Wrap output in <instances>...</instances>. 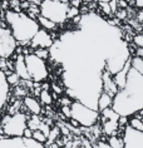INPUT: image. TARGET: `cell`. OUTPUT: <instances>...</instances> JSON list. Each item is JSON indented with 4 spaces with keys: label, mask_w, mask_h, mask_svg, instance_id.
I'll use <instances>...</instances> for the list:
<instances>
[{
    "label": "cell",
    "mask_w": 143,
    "mask_h": 148,
    "mask_svg": "<svg viewBox=\"0 0 143 148\" xmlns=\"http://www.w3.org/2000/svg\"><path fill=\"white\" fill-rule=\"evenodd\" d=\"M112 108L119 116L131 117L135 112L143 108V75L129 69L127 75V83L113 97Z\"/></svg>",
    "instance_id": "obj_1"
},
{
    "label": "cell",
    "mask_w": 143,
    "mask_h": 148,
    "mask_svg": "<svg viewBox=\"0 0 143 148\" xmlns=\"http://www.w3.org/2000/svg\"><path fill=\"white\" fill-rule=\"evenodd\" d=\"M4 19L18 42V45L21 47H29L31 38L40 29L38 21L31 19L24 12H14L12 9H8L4 12Z\"/></svg>",
    "instance_id": "obj_2"
},
{
    "label": "cell",
    "mask_w": 143,
    "mask_h": 148,
    "mask_svg": "<svg viewBox=\"0 0 143 148\" xmlns=\"http://www.w3.org/2000/svg\"><path fill=\"white\" fill-rule=\"evenodd\" d=\"M28 112H15L14 114H5L0 118V122L4 128V137L8 138H15V137H23L24 129L28 127Z\"/></svg>",
    "instance_id": "obj_3"
},
{
    "label": "cell",
    "mask_w": 143,
    "mask_h": 148,
    "mask_svg": "<svg viewBox=\"0 0 143 148\" xmlns=\"http://www.w3.org/2000/svg\"><path fill=\"white\" fill-rule=\"evenodd\" d=\"M69 9V3L67 0H43L40 4V15L48 18L55 24L60 25L68 20L67 12Z\"/></svg>",
    "instance_id": "obj_4"
},
{
    "label": "cell",
    "mask_w": 143,
    "mask_h": 148,
    "mask_svg": "<svg viewBox=\"0 0 143 148\" xmlns=\"http://www.w3.org/2000/svg\"><path fill=\"white\" fill-rule=\"evenodd\" d=\"M72 110V118L78 122L80 127L84 128H90L92 125L97 124L101 119V114L98 110L92 109L86 104L80 103L79 101H73L70 106Z\"/></svg>",
    "instance_id": "obj_5"
},
{
    "label": "cell",
    "mask_w": 143,
    "mask_h": 148,
    "mask_svg": "<svg viewBox=\"0 0 143 148\" xmlns=\"http://www.w3.org/2000/svg\"><path fill=\"white\" fill-rule=\"evenodd\" d=\"M24 58L29 77H30L33 82L42 83L48 79V77H49V66L47 64V60L38 58L34 53H29L24 55Z\"/></svg>",
    "instance_id": "obj_6"
},
{
    "label": "cell",
    "mask_w": 143,
    "mask_h": 148,
    "mask_svg": "<svg viewBox=\"0 0 143 148\" xmlns=\"http://www.w3.org/2000/svg\"><path fill=\"white\" fill-rule=\"evenodd\" d=\"M18 47V42L8 27H0V58L9 59L13 57Z\"/></svg>",
    "instance_id": "obj_7"
},
{
    "label": "cell",
    "mask_w": 143,
    "mask_h": 148,
    "mask_svg": "<svg viewBox=\"0 0 143 148\" xmlns=\"http://www.w3.org/2000/svg\"><path fill=\"white\" fill-rule=\"evenodd\" d=\"M123 148H143V132H138L135 129L127 125L122 133Z\"/></svg>",
    "instance_id": "obj_8"
},
{
    "label": "cell",
    "mask_w": 143,
    "mask_h": 148,
    "mask_svg": "<svg viewBox=\"0 0 143 148\" xmlns=\"http://www.w3.org/2000/svg\"><path fill=\"white\" fill-rule=\"evenodd\" d=\"M53 44H54V39H53L52 34H50V32L40 28L39 30L35 33V35L31 38L29 47H30L31 49H36V48L50 49V47H52Z\"/></svg>",
    "instance_id": "obj_9"
},
{
    "label": "cell",
    "mask_w": 143,
    "mask_h": 148,
    "mask_svg": "<svg viewBox=\"0 0 143 148\" xmlns=\"http://www.w3.org/2000/svg\"><path fill=\"white\" fill-rule=\"evenodd\" d=\"M23 106L25 110L29 114H35V116H40L43 113V106L39 102V99L34 97V95H27L23 98Z\"/></svg>",
    "instance_id": "obj_10"
},
{
    "label": "cell",
    "mask_w": 143,
    "mask_h": 148,
    "mask_svg": "<svg viewBox=\"0 0 143 148\" xmlns=\"http://www.w3.org/2000/svg\"><path fill=\"white\" fill-rule=\"evenodd\" d=\"M10 95V86L6 82V75L4 72L0 70V114L6 104Z\"/></svg>",
    "instance_id": "obj_11"
},
{
    "label": "cell",
    "mask_w": 143,
    "mask_h": 148,
    "mask_svg": "<svg viewBox=\"0 0 143 148\" xmlns=\"http://www.w3.org/2000/svg\"><path fill=\"white\" fill-rule=\"evenodd\" d=\"M14 72L19 75L21 80H31L27 69V64H25L24 54H16V58L14 59Z\"/></svg>",
    "instance_id": "obj_12"
},
{
    "label": "cell",
    "mask_w": 143,
    "mask_h": 148,
    "mask_svg": "<svg viewBox=\"0 0 143 148\" xmlns=\"http://www.w3.org/2000/svg\"><path fill=\"white\" fill-rule=\"evenodd\" d=\"M0 148H27L23 137L8 138V137L0 136Z\"/></svg>",
    "instance_id": "obj_13"
},
{
    "label": "cell",
    "mask_w": 143,
    "mask_h": 148,
    "mask_svg": "<svg viewBox=\"0 0 143 148\" xmlns=\"http://www.w3.org/2000/svg\"><path fill=\"white\" fill-rule=\"evenodd\" d=\"M113 104V97L111 94L105 93V92L102 90L99 95H98V101H97V110L98 112H102L105 108H109Z\"/></svg>",
    "instance_id": "obj_14"
},
{
    "label": "cell",
    "mask_w": 143,
    "mask_h": 148,
    "mask_svg": "<svg viewBox=\"0 0 143 148\" xmlns=\"http://www.w3.org/2000/svg\"><path fill=\"white\" fill-rule=\"evenodd\" d=\"M36 21L39 23V27L40 28H43V29H45V30L48 32H55L57 29H58V24H55L54 21L52 20H49L48 18H44L42 15H39L38 18H36Z\"/></svg>",
    "instance_id": "obj_15"
},
{
    "label": "cell",
    "mask_w": 143,
    "mask_h": 148,
    "mask_svg": "<svg viewBox=\"0 0 143 148\" xmlns=\"http://www.w3.org/2000/svg\"><path fill=\"white\" fill-rule=\"evenodd\" d=\"M99 114H101V118H102V119H107V121H117V122H118L119 117H120L119 114L112 108V107L103 109Z\"/></svg>",
    "instance_id": "obj_16"
},
{
    "label": "cell",
    "mask_w": 143,
    "mask_h": 148,
    "mask_svg": "<svg viewBox=\"0 0 143 148\" xmlns=\"http://www.w3.org/2000/svg\"><path fill=\"white\" fill-rule=\"evenodd\" d=\"M131 68H133L135 72H138L141 75H143V58L137 57V55H131Z\"/></svg>",
    "instance_id": "obj_17"
},
{
    "label": "cell",
    "mask_w": 143,
    "mask_h": 148,
    "mask_svg": "<svg viewBox=\"0 0 143 148\" xmlns=\"http://www.w3.org/2000/svg\"><path fill=\"white\" fill-rule=\"evenodd\" d=\"M39 102L42 103V106H52L53 104V95H52V92L50 90H45V89H42L40 90V94H39Z\"/></svg>",
    "instance_id": "obj_18"
},
{
    "label": "cell",
    "mask_w": 143,
    "mask_h": 148,
    "mask_svg": "<svg viewBox=\"0 0 143 148\" xmlns=\"http://www.w3.org/2000/svg\"><path fill=\"white\" fill-rule=\"evenodd\" d=\"M5 75H6V82H8L10 87H15L18 84H20V82H21V79L19 78V75H18L15 72L8 70V72H5Z\"/></svg>",
    "instance_id": "obj_19"
},
{
    "label": "cell",
    "mask_w": 143,
    "mask_h": 148,
    "mask_svg": "<svg viewBox=\"0 0 143 148\" xmlns=\"http://www.w3.org/2000/svg\"><path fill=\"white\" fill-rule=\"evenodd\" d=\"M40 123H42V118L40 116H35V114H30L28 118V127L31 129V131H36L39 128Z\"/></svg>",
    "instance_id": "obj_20"
},
{
    "label": "cell",
    "mask_w": 143,
    "mask_h": 148,
    "mask_svg": "<svg viewBox=\"0 0 143 148\" xmlns=\"http://www.w3.org/2000/svg\"><path fill=\"white\" fill-rule=\"evenodd\" d=\"M128 125H129L131 128L135 129V131H138V132H143V123H142V119H139V118L134 117V116H131V117H129V121H128Z\"/></svg>",
    "instance_id": "obj_21"
},
{
    "label": "cell",
    "mask_w": 143,
    "mask_h": 148,
    "mask_svg": "<svg viewBox=\"0 0 143 148\" xmlns=\"http://www.w3.org/2000/svg\"><path fill=\"white\" fill-rule=\"evenodd\" d=\"M60 137V129L59 127H53L50 128V132H49V134H48V139H47V142L45 144H49V143H52V142H55V140L58 139Z\"/></svg>",
    "instance_id": "obj_22"
},
{
    "label": "cell",
    "mask_w": 143,
    "mask_h": 148,
    "mask_svg": "<svg viewBox=\"0 0 143 148\" xmlns=\"http://www.w3.org/2000/svg\"><path fill=\"white\" fill-rule=\"evenodd\" d=\"M33 53H34L38 58L43 59V60H48V59H50V50L45 49V48H36V49L33 50Z\"/></svg>",
    "instance_id": "obj_23"
},
{
    "label": "cell",
    "mask_w": 143,
    "mask_h": 148,
    "mask_svg": "<svg viewBox=\"0 0 143 148\" xmlns=\"http://www.w3.org/2000/svg\"><path fill=\"white\" fill-rule=\"evenodd\" d=\"M98 9L101 10L102 14L108 16H113V13L111 10V6H109V3H98Z\"/></svg>",
    "instance_id": "obj_24"
},
{
    "label": "cell",
    "mask_w": 143,
    "mask_h": 148,
    "mask_svg": "<svg viewBox=\"0 0 143 148\" xmlns=\"http://www.w3.org/2000/svg\"><path fill=\"white\" fill-rule=\"evenodd\" d=\"M33 139L36 140V142H39V143L45 144L48 138H47V136L44 134L43 132H40L39 129H36V131H33Z\"/></svg>",
    "instance_id": "obj_25"
},
{
    "label": "cell",
    "mask_w": 143,
    "mask_h": 148,
    "mask_svg": "<svg viewBox=\"0 0 143 148\" xmlns=\"http://www.w3.org/2000/svg\"><path fill=\"white\" fill-rule=\"evenodd\" d=\"M50 89H52L53 93H55V94H58V95H63L65 88H63L62 86H59V84L55 83V82H53L52 84H50Z\"/></svg>",
    "instance_id": "obj_26"
},
{
    "label": "cell",
    "mask_w": 143,
    "mask_h": 148,
    "mask_svg": "<svg viewBox=\"0 0 143 148\" xmlns=\"http://www.w3.org/2000/svg\"><path fill=\"white\" fill-rule=\"evenodd\" d=\"M60 114L65 118V119H70V118H72L70 106H62L60 107Z\"/></svg>",
    "instance_id": "obj_27"
},
{
    "label": "cell",
    "mask_w": 143,
    "mask_h": 148,
    "mask_svg": "<svg viewBox=\"0 0 143 148\" xmlns=\"http://www.w3.org/2000/svg\"><path fill=\"white\" fill-rule=\"evenodd\" d=\"M77 15H79V8H75V6H70V5H69V9L67 12V18L72 20L73 18L77 16Z\"/></svg>",
    "instance_id": "obj_28"
},
{
    "label": "cell",
    "mask_w": 143,
    "mask_h": 148,
    "mask_svg": "<svg viewBox=\"0 0 143 148\" xmlns=\"http://www.w3.org/2000/svg\"><path fill=\"white\" fill-rule=\"evenodd\" d=\"M114 15H116L117 19L124 20V19H127V16H128V10L127 9H118Z\"/></svg>",
    "instance_id": "obj_29"
},
{
    "label": "cell",
    "mask_w": 143,
    "mask_h": 148,
    "mask_svg": "<svg viewBox=\"0 0 143 148\" xmlns=\"http://www.w3.org/2000/svg\"><path fill=\"white\" fill-rule=\"evenodd\" d=\"M58 103L62 106H72V103H73V99L72 98H69L68 95H65V97H60V98H58Z\"/></svg>",
    "instance_id": "obj_30"
},
{
    "label": "cell",
    "mask_w": 143,
    "mask_h": 148,
    "mask_svg": "<svg viewBox=\"0 0 143 148\" xmlns=\"http://www.w3.org/2000/svg\"><path fill=\"white\" fill-rule=\"evenodd\" d=\"M50 128H52L50 125H48L45 122H43V121H42V123H40V125H39V128H38V129H39L40 132H43L44 134L47 136V138H48V134H49V132H50Z\"/></svg>",
    "instance_id": "obj_31"
},
{
    "label": "cell",
    "mask_w": 143,
    "mask_h": 148,
    "mask_svg": "<svg viewBox=\"0 0 143 148\" xmlns=\"http://www.w3.org/2000/svg\"><path fill=\"white\" fill-rule=\"evenodd\" d=\"M109 6H111L112 13L116 14L117 10H118V0H111V1H109Z\"/></svg>",
    "instance_id": "obj_32"
},
{
    "label": "cell",
    "mask_w": 143,
    "mask_h": 148,
    "mask_svg": "<svg viewBox=\"0 0 143 148\" xmlns=\"http://www.w3.org/2000/svg\"><path fill=\"white\" fill-rule=\"evenodd\" d=\"M23 138H33V131L29 127H27L24 129V133H23Z\"/></svg>",
    "instance_id": "obj_33"
},
{
    "label": "cell",
    "mask_w": 143,
    "mask_h": 148,
    "mask_svg": "<svg viewBox=\"0 0 143 148\" xmlns=\"http://www.w3.org/2000/svg\"><path fill=\"white\" fill-rule=\"evenodd\" d=\"M134 8L138 10H143V0H133Z\"/></svg>",
    "instance_id": "obj_34"
},
{
    "label": "cell",
    "mask_w": 143,
    "mask_h": 148,
    "mask_svg": "<svg viewBox=\"0 0 143 148\" xmlns=\"http://www.w3.org/2000/svg\"><path fill=\"white\" fill-rule=\"evenodd\" d=\"M135 20H137L138 23L143 24V10H138V13L135 14Z\"/></svg>",
    "instance_id": "obj_35"
},
{
    "label": "cell",
    "mask_w": 143,
    "mask_h": 148,
    "mask_svg": "<svg viewBox=\"0 0 143 148\" xmlns=\"http://www.w3.org/2000/svg\"><path fill=\"white\" fill-rule=\"evenodd\" d=\"M98 148H111L107 140H98Z\"/></svg>",
    "instance_id": "obj_36"
},
{
    "label": "cell",
    "mask_w": 143,
    "mask_h": 148,
    "mask_svg": "<svg viewBox=\"0 0 143 148\" xmlns=\"http://www.w3.org/2000/svg\"><path fill=\"white\" fill-rule=\"evenodd\" d=\"M82 4H83L82 0H73V1L69 3V5H70V6H75V8H79Z\"/></svg>",
    "instance_id": "obj_37"
},
{
    "label": "cell",
    "mask_w": 143,
    "mask_h": 148,
    "mask_svg": "<svg viewBox=\"0 0 143 148\" xmlns=\"http://www.w3.org/2000/svg\"><path fill=\"white\" fill-rule=\"evenodd\" d=\"M0 136H4V128H3L1 122H0Z\"/></svg>",
    "instance_id": "obj_38"
},
{
    "label": "cell",
    "mask_w": 143,
    "mask_h": 148,
    "mask_svg": "<svg viewBox=\"0 0 143 148\" xmlns=\"http://www.w3.org/2000/svg\"><path fill=\"white\" fill-rule=\"evenodd\" d=\"M98 3H109L111 1V0H97Z\"/></svg>",
    "instance_id": "obj_39"
},
{
    "label": "cell",
    "mask_w": 143,
    "mask_h": 148,
    "mask_svg": "<svg viewBox=\"0 0 143 148\" xmlns=\"http://www.w3.org/2000/svg\"><path fill=\"white\" fill-rule=\"evenodd\" d=\"M1 0H0V18H1Z\"/></svg>",
    "instance_id": "obj_40"
},
{
    "label": "cell",
    "mask_w": 143,
    "mask_h": 148,
    "mask_svg": "<svg viewBox=\"0 0 143 148\" xmlns=\"http://www.w3.org/2000/svg\"><path fill=\"white\" fill-rule=\"evenodd\" d=\"M142 123H143V118H142Z\"/></svg>",
    "instance_id": "obj_41"
}]
</instances>
